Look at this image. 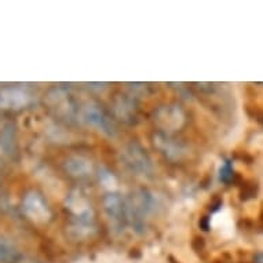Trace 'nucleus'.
Masks as SVG:
<instances>
[{
  "instance_id": "nucleus-1",
  "label": "nucleus",
  "mask_w": 263,
  "mask_h": 263,
  "mask_svg": "<svg viewBox=\"0 0 263 263\" xmlns=\"http://www.w3.org/2000/svg\"><path fill=\"white\" fill-rule=\"evenodd\" d=\"M25 210L33 219H47V208L44 207L42 200L36 194H30L29 197L25 200Z\"/></svg>"
},
{
  "instance_id": "nucleus-2",
  "label": "nucleus",
  "mask_w": 263,
  "mask_h": 263,
  "mask_svg": "<svg viewBox=\"0 0 263 263\" xmlns=\"http://www.w3.org/2000/svg\"><path fill=\"white\" fill-rule=\"evenodd\" d=\"M220 178L223 179L224 182H228L230 178H232V168L229 164H224V167L220 170Z\"/></svg>"
}]
</instances>
